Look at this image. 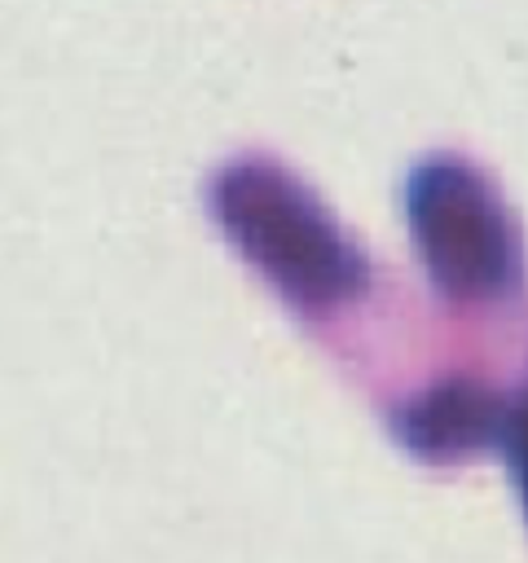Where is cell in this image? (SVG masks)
<instances>
[{"label":"cell","mask_w":528,"mask_h":563,"mask_svg":"<svg viewBox=\"0 0 528 563\" xmlns=\"http://www.w3.org/2000/svg\"><path fill=\"white\" fill-rule=\"evenodd\" d=\"M216 216L238 246L299 303H334L365 282V255L282 167L246 158L220 172Z\"/></svg>","instance_id":"1"},{"label":"cell","mask_w":528,"mask_h":563,"mask_svg":"<svg viewBox=\"0 0 528 563\" xmlns=\"http://www.w3.org/2000/svg\"><path fill=\"white\" fill-rule=\"evenodd\" d=\"M409 224L422 264L453 299H497L519 286V233L493 180L466 158H427L409 176Z\"/></svg>","instance_id":"2"},{"label":"cell","mask_w":528,"mask_h":563,"mask_svg":"<svg viewBox=\"0 0 528 563\" xmlns=\"http://www.w3.org/2000/svg\"><path fill=\"white\" fill-rule=\"evenodd\" d=\"M497 422H502V405L488 391L466 383H444L440 391L414 400L400 413V435L414 453L444 457V453H466L493 440Z\"/></svg>","instance_id":"3"},{"label":"cell","mask_w":528,"mask_h":563,"mask_svg":"<svg viewBox=\"0 0 528 563\" xmlns=\"http://www.w3.org/2000/svg\"><path fill=\"white\" fill-rule=\"evenodd\" d=\"M497 435L510 453V466H515V479H519V493H524V510H528V387L524 396L502 413L497 422Z\"/></svg>","instance_id":"4"}]
</instances>
